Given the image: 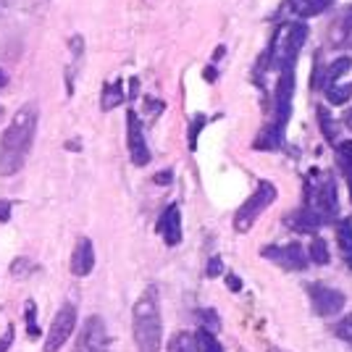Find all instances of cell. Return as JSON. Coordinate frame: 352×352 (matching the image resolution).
<instances>
[{
  "label": "cell",
  "instance_id": "1",
  "mask_svg": "<svg viewBox=\"0 0 352 352\" xmlns=\"http://www.w3.org/2000/svg\"><path fill=\"white\" fill-rule=\"evenodd\" d=\"M37 105L27 103L21 105L14 113L8 129L0 137V176H14L27 155L32 150V142H34V132H37Z\"/></svg>",
  "mask_w": 352,
  "mask_h": 352
},
{
  "label": "cell",
  "instance_id": "2",
  "mask_svg": "<svg viewBox=\"0 0 352 352\" xmlns=\"http://www.w3.org/2000/svg\"><path fill=\"white\" fill-rule=\"evenodd\" d=\"M132 331L137 352H161L163 347V318L158 287H147L137 297L132 308Z\"/></svg>",
  "mask_w": 352,
  "mask_h": 352
},
{
  "label": "cell",
  "instance_id": "3",
  "mask_svg": "<svg viewBox=\"0 0 352 352\" xmlns=\"http://www.w3.org/2000/svg\"><path fill=\"white\" fill-rule=\"evenodd\" d=\"M305 40H308V27H305V21H300V19L276 27L274 37H271V45H268V50H265V58H263L265 69L279 72V74L292 72Z\"/></svg>",
  "mask_w": 352,
  "mask_h": 352
},
{
  "label": "cell",
  "instance_id": "4",
  "mask_svg": "<svg viewBox=\"0 0 352 352\" xmlns=\"http://www.w3.org/2000/svg\"><path fill=\"white\" fill-rule=\"evenodd\" d=\"M305 208H310L321 223H329L339 216V192L334 176L310 168L305 176Z\"/></svg>",
  "mask_w": 352,
  "mask_h": 352
},
{
  "label": "cell",
  "instance_id": "5",
  "mask_svg": "<svg viewBox=\"0 0 352 352\" xmlns=\"http://www.w3.org/2000/svg\"><path fill=\"white\" fill-rule=\"evenodd\" d=\"M274 200H276V187L271 184V182H261L255 192L250 195L248 200L239 206V210L234 213V232L239 234H245L252 229V223L263 216L268 208L274 206Z\"/></svg>",
  "mask_w": 352,
  "mask_h": 352
},
{
  "label": "cell",
  "instance_id": "6",
  "mask_svg": "<svg viewBox=\"0 0 352 352\" xmlns=\"http://www.w3.org/2000/svg\"><path fill=\"white\" fill-rule=\"evenodd\" d=\"M292 98H294V72L279 74V82H276V92H274V118L268 121L271 126L276 129H287L289 116H292Z\"/></svg>",
  "mask_w": 352,
  "mask_h": 352
},
{
  "label": "cell",
  "instance_id": "7",
  "mask_svg": "<svg viewBox=\"0 0 352 352\" xmlns=\"http://www.w3.org/2000/svg\"><path fill=\"white\" fill-rule=\"evenodd\" d=\"M308 297H310V305H313V313L321 316V318H331V316L342 313L344 302H347L344 292L329 287V284H310Z\"/></svg>",
  "mask_w": 352,
  "mask_h": 352
},
{
  "label": "cell",
  "instance_id": "8",
  "mask_svg": "<svg viewBox=\"0 0 352 352\" xmlns=\"http://www.w3.org/2000/svg\"><path fill=\"white\" fill-rule=\"evenodd\" d=\"M263 258H268L274 265H279L284 271H305L310 265L308 252L302 250L300 242H289V245H268L263 248Z\"/></svg>",
  "mask_w": 352,
  "mask_h": 352
},
{
  "label": "cell",
  "instance_id": "9",
  "mask_svg": "<svg viewBox=\"0 0 352 352\" xmlns=\"http://www.w3.org/2000/svg\"><path fill=\"white\" fill-rule=\"evenodd\" d=\"M74 326H76V308H74L72 302H66V305L56 313L53 323H50V331H47V337H45V352H58L60 347L69 342Z\"/></svg>",
  "mask_w": 352,
  "mask_h": 352
},
{
  "label": "cell",
  "instance_id": "10",
  "mask_svg": "<svg viewBox=\"0 0 352 352\" xmlns=\"http://www.w3.org/2000/svg\"><path fill=\"white\" fill-rule=\"evenodd\" d=\"M74 352H108V329L100 316H89L85 321Z\"/></svg>",
  "mask_w": 352,
  "mask_h": 352
},
{
  "label": "cell",
  "instance_id": "11",
  "mask_svg": "<svg viewBox=\"0 0 352 352\" xmlns=\"http://www.w3.org/2000/svg\"><path fill=\"white\" fill-rule=\"evenodd\" d=\"M126 145H129V158L134 166H147L150 163V147L145 142L142 121L137 111H126Z\"/></svg>",
  "mask_w": 352,
  "mask_h": 352
},
{
  "label": "cell",
  "instance_id": "12",
  "mask_svg": "<svg viewBox=\"0 0 352 352\" xmlns=\"http://www.w3.org/2000/svg\"><path fill=\"white\" fill-rule=\"evenodd\" d=\"M155 232L163 236V242L168 248H176L182 242V210H179V206H168L163 210L158 223H155Z\"/></svg>",
  "mask_w": 352,
  "mask_h": 352
},
{
  "label": "cell",
  "instance_id": "13",
  "mask_svg": "<svg viewBox=\"0 0 352 352\" xmlns=\"http://www.w3.org/2000/svg\"><path fill=\"white\" fill-rule=\"evenodd\" d=\"M92 268H95V248L87 236H79L72 252V274L85 279L87 274H92Z\"/></svg>",
  "mask_w": 352,
  "mask_h": 352
},
{
  "label": "cell",
  "instance_id": "14",
  "mask_svg": "<svg viewBox=\"0 0 352 352\" xmlns=\"http://www.w3.org/2000/svg\"><path fill=\"white\" fill-rule=\"evenodd\" d=\"M334 6V0H287L284 6H281V14H294L300 21L302 19H313V16L323 14L326 8H331Z\"/></svg>",
  "mask_w": 352,
  "mask_h": 352
},
{
  "label": "cell",
  "instance_id": "15",
  "mask_svg": "<svg viewBox=\"0 0 352 352\" xmlns=\"http://www.w3.org/2000/svg\"><path fill=\"white\" fill-rule=\"evenodd\" d=\"M352 69V58L350 56H339L337 60H331L329 66H326V72H321V69H316V74H313V87H331L334 82H337L339 76H344V74Z\"/></svg>",
  "mask_w": 352,
  "mask_h": 352
},
{
  "label": "cell",
  "instance_id": "16",
  "mask_svg": "<svg viewBox=\"0 0 352 352\" xmlns=\"http://www.w3.org/2000/svg\"><path fill=\"white\" fill-rule=\"evenodd\" d=\"M284 223H287L292 232H297V234H316V229L323 226L321 221H318V216L305 206L300 208V210H294V213H289Z\"/></svg>",
  "mask_w": 352,
  "mask_h": 352
},
{
  "label": "cell",
  "instance_id": "17",
  "mask_svg": "<svg viewBox=\"0 0 352 352\" xmlns=\"http://www.w3.org/2000/svg\"><path fill=\"white\" fill-rule=\"evenodd\" d=\"M337 242L342 250V258H344V265L352 268V216L337 223Z\"/></svg>",
  "mask_w": 352,
  "mask_h": 352
},
{
  "label": "cell",
  "instance_id": "18",
  "mask_svg": "<svg viewBox=\"0 0 352 352\" xmlns=\"http://www.w3.org/2000/svg\"><path fill=\"white\" fill-rule=\"evenodd\" d=\"M281 142H284V132L276 129V126H271V124H265L263 129L258 132V137H255L252 147L255 150H279Z\"/></svg>",
  "mask_w": 352,
  "mask_h": 352
},
{
  "label": "cell",
  "instance_id": "19",
  "mask_svg": "<svg viewBox=\"0 0 352 352\" xmlns=\"http://www.w3.org/2000/svg\"><path fill=\"white\" fill-rule=\"evenodd\" d=\"M126 100V92H124V82L116 79V82H111V85H105L103 87V98H100V108L103 111H113L118 105Z\"/></svg>",
  "mask_w": 352,
  "mask_h": 352
},
{
  "label": "cell",
  "instance_id": "20",
  "mask_svg": "<svg viewBox=\"0 0 352 352\" xmlns=\"http://www.w3.org/2000/svg\"><path fill=\"white\" fill-rule=\"evenodd\" d=\"M337 161L342 166V171L347 176V187H350V197H352V140H344L337 145Z\"/></svg>",
  "mask_w": 352,
  "mask_h": 352
},
{
  "label": "cell",
  "instance_id": "21",
  "mask_svg": "<svg viewBox=\"0 0 352 352\" xmlns=\"http://www.w3.org/2000/svg\"><path fill=\"white\" fill-rule=\"evenodd\" d=\"M308 258L313 263L318 265H329L331 263V252H329V245H326V239L321 236H313V242H310V250H308Z\"/></svg>",
  "mask_w": 352,
  "mask_h": 352
},
{
  "label": "cell",
  "instance_id": "22",
  "mask_svg": "<svg viewBox=\"0 0 352 352\" xmlns=\"http://www.w3.org/2000/svg\"><path fill=\"white\" fill-rule=\"evenodd\" d=\"M195 342H197V352H223L219 339L213 337V331H208V329H197Z\"/></svg>",
  "mask_w": 352,
  "mask_h": 352
},
{
  "label": "cell",
  "instance_id": "23",
  "mask_svg": "<svg viewBox=\"0 0 352 352\" xmlns=\"http://www.w3.org/2000/svg\"><path fill=\"white\" fill-rule=\"evenodd\" d=\"M352 98V85H331L326 87V100L331 105H344Z\"/></svg>",
  "mask_w": 352,
  "mask_h": 352
},
{
  "label": "cell",
  "instance_id": "24",
  "mask_svg": "<svg viewBox=\"0 0 352 352\" xmlns=\"http://www.w3.org/2000/svg\"><path fill=\"white\" fill-rule=\"evenodd\" d=\"M350 34H352V6H347L342 19H339V24L334 27V43H339L342 37H350Z\"/></svg>",
  "mask_w": 352,
  "mask_h": 352
},
{
  "label": "cell",
  "instance_id": "25",
  "mask_svg": "<svg viewBox=\"0 0 352 352\" xmlns=\"http://www.w3.org/2000/svg\"><path fill=\"white\" fill-rule=\"evenodd\" d=\"M334 334H337L342 342H352V313H347L344 318H339L334 323Z\"/></svg>",
  "mask_w": 352,
  "mask_h": 352
},
{
  "label": "cell",
  "instance_id": "26",
  "mask_svg": "<svg viewBox=\"0 0 352 352\" xmlns=\"http://www.w3.org/2000/svg\"><path fill=\"white\" fill-rule=\"evenodd\" d=\"M197 318L203 321V329H208V331H219L221 329V318L216 310H197Z\"/></svg>",
  "mask_w": 352,
  "mask_h": 352
},
{
  "label": "cell",
  "instance_id": "27",
  "mask_svg": "<svg viewBox=\"0 0 352 352\" xmlns=\"http://www.w3.org/2000/svg\"><path fill=\"white\" fill-rule=\"evenodd\" d=\"M318 124H321V129H323V134H326V140H331V142H334V134H337V129H334L331 113H329L326 108H318Z\"/></svg>",
  "mask_w": 352,
  "mask_h": 352
},
{
  "label": "cell",
  "instance_id": "28",
  "mask_svg": "<svg viewBox=\"0 0 352 352\" xmlns=\"http://www.w3.org/2000/svg\"><path fill=\"white\" fill-rule=\"evenodd\" d=\"M27 331H30L32 339L40 337V329H37V323H34V302L27 300Z\"/></svg>",
  "mask_w": 352,
  "mask_h": 352
},
{
  "label": "cell",
  "instance_id": "29",
  "mask_svg": "<svg viewBox=\"0 0 352 352\" xmlns=\"http://www.w3.org/2000/svg\"><path fill=\"white\" fill-rule=\"evenodd\" d=\"M203 126H206V116H197L195 121H192V126H190V150H195V147H197V134L203 132Z\"/></svg>",
  "mask_w": 352,
  "mask_h": 352
},
{
  "label": "cell",
  "instance_id": "30",
  "mask_svg": "<svg viewBox=\"0 0 352 352\" xmlns=\"http://www.w3.org/2000/svg\"><path fill=\"white\" fill-rule=\"evenodd\" d=\"M206 274H208V276H210V279H216V276H221V274H223V261H221L219 255H213V258L208 261Z\"/></svg>",
  "mask_w": 352,
  "mask_h": 352
},
{
  "label": "cell",
  "instance_id": "31",
  "mask_svg": "<svg viewBox=\"0 0 352 352\" xmlns=\"http://www.w3.org/2000/svg\"><path fill=\"white\" fill-rule=\"evenodd\" d=\"M11 208H14V203H11V200H0V223L11 221Z\"/></svg>",
  "mask_w": 352,
  "mask_h": 352
},
{
  "label": "cell",
  "instance_id": "32",
  "mask_svg": "<svg viewBox=\"0 0 352 352\" xmlns=\"http://www.w3.org/2000/svg\"><path fill=\"white\" fill-rule=\"evenodd\" d=\"M14 342V326H8L6 329V334H3V339H0V352H6L8 350V344Z\"/></svg>",
  "mask_w": 352,
  "mask_h": 352
},
{
  "label": "cell",
  "instance_id": "33",
  "mask_svg": "<svg viewBox=\"0 0 352 352\" xmlns=\"http://www.w3.org/2000/svg\"><path fill=\"white\" fill-rule=\"evenodd\" d=\"M226 287H229L232 292H239V289H242V279H239L236 274H229V276H226Z\"/></svg>",
  "mask_w": 352,
  "mask_h": 352
},
{
  "label": "cell",
  "instance_id": "34",
  "mask_svg": "<svg viewBox=\"0 0 352 352\" xmlns=\"http://www.w3.org/2000/svg\"><path fill=\"white\" fill-rule=\"evenodd\" d=\"M155 184H171V171H161V174H155Z\"/></svg>",
  "mask_w": 352,
  "mask_h": 352
},
{
  "label": "cell",
  "instance_id": "35",
  "mask_svg": "<svg viewBox=\"0 0 352 352\" xmlns=\"http://www.w3.org/2000/svg\"><path fill=\"white\" fill-rule=\"evenodd\" d=\"M6 85H8V74L0 69V87H6Z\"/></svg>",
  "mask_w": 352,
  "mask_h": 352
},
{
  "label": "cell",
  "instance_id": "36",
  "mask_svg": "<svg viewBox=\"0 0 352 352\" xmlns=\"http://www.w3.org/2000/svg\"><path fill=\"white\" fill-rule=\"evenodd\" d=\"M268 352H284V350H279V347H268Z\"/></svg>",
  "mask_w": 352,
  "mask_h": 352
},
{
  "label": "cell",
  "instance_id": "37",
  "mask_svg": "<svg viewBox=\"0 0 352 352\" xmlns=\"http://www.w3.org/2000/svg\"><path fill=\"white\" fill-rule=\"evenodd\" d=\"M350 124H352V111H350Z\"/></svg>",
  "mask_w": 352,
  "mask_h": 352
}]
</instances>
